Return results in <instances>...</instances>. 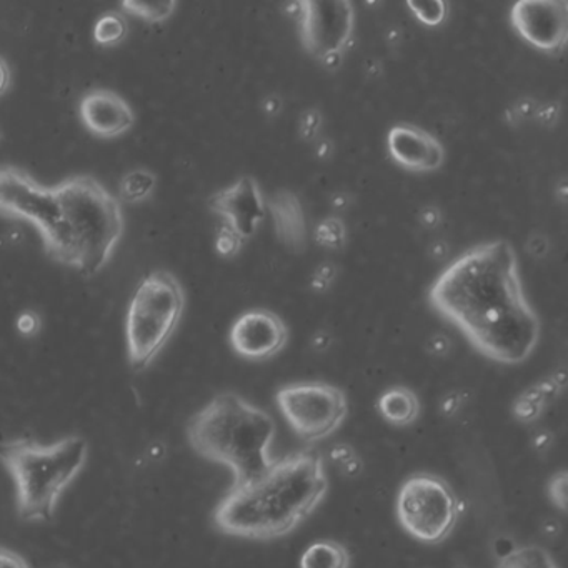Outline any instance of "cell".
<instances>
[{"mask_svg": "<svg viewBox=\"0 0 568 568\" xmlns=\"http://www.w3.org/2000/svg\"><path fill=\"white\" fill-rule=\"evenodd\" d=\"M460 407L462 398L457 392H452V394L445 395L444 400H442L440 404L442 414H444L445 417H452V415L457 414V412L460 410Z\"/></svg>", "mask_w": 568, "mask_h": 568, "instance_id": "obj_38", "label": "cell"}, {"mask_svg": "<svg viewBox=\"0 0 568 568\" xmlns=\"http://www.w3.org/2000/svg\"><path fill=\"white\" fill-rule=\"evenodd\" d=\"M232 351L247 361H267L284 351L288 328L281 315L254 308L239 315L229 332Z\"/></svg>", "mask_w": 568, "mask_h": 568, "instance_id": "obj_12", "label": "cell"}, {"mask_svg": "<svg viewBox=\"0 0 568 568\" xmlns=\"http://www.w3.org/2000/svg\"><path fill=\"white\" fill-rule=\"evenodd\" d=\"M275 400L297 437L308 444L334 434L348 414L347 395L325 382L285 385Z\"/></svg>", "mask_w": 568, "mask_h": 568, "instance_id": "obj_9", "label": "cell"}, {"mask_svg": "<svg viewBox=\"0 0 568 568\" xmlns=\"http://www.w3.org/2000/svg\"><path fill=\"white\" fill-rule=\"evenodd\" d=\"M331 345V337L327 334H317L314 337V347L318 351H325Z\"/></svg>", "mask_w": 568, "mask_h": 568, "instance_id": "obj_45", "label": "cell"}, {"mask_svg": "<svg viewBox=\"0 0 568 568\" xmlns=\"http://www.w3.org/2000/svg\"><path fill=\"white\" fill-rule=\"evenodd\" d=\"M89 457V444L81 435L42 445L32 438L0 440V464L16 484V510L28 524L51 521L59 498L75 480Z\"/></svg>", "mask_w": 568, "mask_h": 568, "instance_id": "obj_5", "label": "cell"}, {"mask_svg": "<svg viewBox=\"0 0 568 568\" xmlns=\"http://www.w3.org/2000/svg\"><path fill=\"white\" fill-rule=\"evenodd\" d=\"M12 74L8 61L0 55V95H4L11 88Z\"/></svg>", "mask_w": 568, "mask_h": 568, "instance_id": "obj_40", "label": "cell"}, {"mask_svg": "<svg viewBox=\"0 0 568 568\" xmlns=\"http://www.w3.org/2000/svg\"><path fill=\"white\" fill-rule=\"evenodd\" d=\"M558 118H560V105L554 104V102L551 104L538 105L537 114H535V119L545 128H551V125L557 124Z\"/></svg>", "mask_w": 568, "mask_h": 568, "instance_id": "obj_33", "label": "cell"}, {"mask_svg": "<svg viewBox=\"0 0 568 568\" xmlns=\"http://www.w3.org/2000/svg\"><path fill=\"white\" fill-rule=\"evenodd\" d=\"M460 511V500L454 488L438 475H412L398 490V521L410 537L422 544H440L448 538Z\"/></svg>", "mask_w": 568, "mask_h": 568, "instance_id": "obj_7", "label": "cell"}, {"mask_svg": "<svg viewBox=\"0 0 568 568\" xmlns=\"http://www.w3.org/2000/svg\"><path fill=\"white\" fill-rule=\"evenodd\" d=\"M315 242L331 251H341L347 242L345 222L337 215L325 217L324 221L318 222L317 229H315Z\"/></svg>", "mask_w": 568, "mask_h": 568, "instance_id": "obj_22", "label": "cell"}, {"mask_svg": "<svg viewBox=\"0 0 568 568\" xmlns=\"http://www.w3.org/2000/svg\"><path fill=\"white\" fill-rule=\"evenodd\" d=\"M261 108L268 118H277L282 112V108H284V102H282L277 94H268L262 99Z\"/></svg>", "mask_w": 568, "mask_h": 568, "instance_id": "obj_36", "label": "cell"}, {"mask_svg": "<svg viewBox=\"0 0 568 568\" xmlns=\"http://www.w3.org/2000/svg\"><path fill=\"white\" fill-rule=\"evenodd\" d=\"M322 124H324V118H322L321 111L315 108L307 109V111L301 115V122H298L301 138L307 142L315 141L318 132H321Z\"/></svg>", "mask_w": 568, "mask_h": 568, "instance_id": "obj_27", "label": "cell"}, {"mask_svg": "<svg viewBox=\"0 0 568 568\" xmlns=\"http://www.w3.org/2000/svg\"><path fill=\"white\" fill-rule=\"evenodd\" d=\"M538 105L540 104H537L534 99H518V101L515 102L511 108H508L507 112H505V115H507L508 124L514 125V128H518V125L527 122L528 119H535V114H537L538 111Z\"/></svg>", "mask_w": 568, "mask_h": 568, "instance_id": "obj_26", "label": "cell"}, {"mask_svg": "<svg viewBox=\"0 0 568 568\" xmlns=\"http://www.w3.org/2000/svg\"><path fill=\"white\" fill-rule=\"evenodd\" d=\"M427 348L432 355L442 357V355L448 354V351H450V341L442 334L432 335L430 341H428Z\"/></svg>", "mask_w": 568, "mask_h": 568, "instance_id": "obj_37", "label": "cell"}, {"mask_svg": "<svg viewBox=\"0 0 568 568\" xmlns=\"http://www.w3.org/2000/svg\"><path fill=\"white\" fill-rule=\"evenodd\" d=\"M544 408L535 405L534 402L527 400L524 395H518L517 400L514 404V415L521 422H534L537 420L538 415L541 414Z\"/></svg>", "mask_w": 568, "mask_h": 568, "instance_id": "obj_31", "label": "cell"}, {"mask_svg": "<svg viewBox=\"0 0 568 568\" xmlns=\"http://www.w3.org/2000/svg\"><path fill=\"white\" fill-rule=\"evenodd\" d=\"M158 178L149 169H134L128 172L121 181V197L128 202H141L152 194Z\"/></svg>", "mask_w": 568, "mask_h": 568, "instance_id": "obj_21", "label": "cell"}, {"mask_svg": "<svg viewBox=\"0 0 568 568\" xmlns=\"http://www.w3.org/2000/svg\"><path fill=\"white\" fill-rule=\"evenodd\" d=\"M184 307V288L172 272L154 271L139 282L125 317L132 372H144L161 354L179 327Z\"/></svg>", "mask_w": 568, "mask_h": 568, "instance_id": "obj_6", "label": "cell"}, {"mask_svg": "<svg viewBox=\"0 0 568 568\" xmlns=\"http://www.w3.org/2000/svg\"><path fill=\"white\" fill-rule=\"evenodd\" d=\"M292 8L302 48L325 69H337L354 42V4L348 0H302Z\"/></svg>", "mask_w": 568, "mask_h": 568, "instance_id": "obj_8", "label": "cell"}, {"mask_svg": "<svg viewBox=\"0 0 568 568\" xmlns=\"http://www.w3.org/2000/svg\"><path fill=\"white\" fill-rule=\"evenodd\" d=\"M497 568H558L545 548L537 545L515 548L498 561Z\"/></svg>", "mask_w": 568, "mask_h": 568, "instance_id": "obj_19", "label": "cell"}, {"mask_svg": "<svg viewBox=\"0 0 568 568\" xmlns=\"http://www.w3.org/2000/svg\"><path fill=\"white\" fill-rule=\"evenodd\" d=\"M244 241L227 225L222 224L215 234V251L221 257L232 258L241 254Z\"/></svg>", "mask_w": 568, "mask_h": 568, "instance_id": "obj_25", "label": "cell"}, {"mask_svg": "<svg viewBox=\"0 0 568 568\" xmlns=\"http://www.w3.org/2000/svg\"><path fill=\"white\" fill-rule=\"evenodd\" d=\"M377 410L388 424L395 427H407L420 415V400L414 390L404 385H397V387L387 388L378 397Z\"/></svg>", "mask_w": 568, "mask_h": 568, "instance_id": "obj_17", "label": "cell"}, {"mask_svg": "<svg viewBox=\"0 0 568 568\" xmlns=\"http://www.w3.org/2000/svg\"><path fill=\"white\" fill-rule=\"evenodd\" d=\"M207 205L244 242L257 234L267 214L264 192L251 175L214 192L207 199Z\"/></svg>", "mask_w": 568, "mask_h": 568, "instance_id": "obj_13", "label": "cell"}, {"mask_svg": "<svg viewBox=\"0 0 568 568\" xmlns=\"http://www.w3.org/2000/svg\"><path fill=\"white\" fill-rule=\"evenodd\" d=\"M420 224L425 229H437L442 224V211L435 205H427L420 211Z\"/></svg>", "mask_w": 568, "mask_h": 568, "instance_id": "obj_35", "label": "cell"}, {"mask_svg": "<svg viewBox=\"0 0 568 568\" xmlns=\"http://www.w3.org/2000/svg\"><path fill=\"white\" fill-rule=\"evenodd\" d=\"M0 214L31 221L41 232L42 242L48 241L58 222L54 192L29 172L0 164Z\"/></svg>", "mask_w": 568, "mask_h": 568, "instance_id": "obj_10", "label": "cell"}, {"mask_svg": "<svg viewBox=\"0 0 568 568\" xmlns=\"http://www.w3.org/2000/svg\"><path fill=\"white\" fill-rule=\"evenodd\" d=\"M527 251L530 252L531 257L544 258L550 251L548 239L541 234H534L527 242Z\"/></svg>", "mask_w": 568, "mask_h": 568, "instance_id": "obj_34", "label": "cell"}, {"mask_svg": "<svg viewBox=\"0 0 568 568\" xmlns=\"http://www.w3.org/2000/svg\"><path fill=\"white\" fill-rule=\"evenodd\" d=\"M387 151L395 164L417 174L438 171L445 162L442 142L412 124L395 125L388 131Z\"/></svg>", "mask_w": 568, "mask_h": 568, "instance_id": "obj_14", "label": "cell"}, {"mask_svg": "<svg viewBox=\"0 0 568 568\" xmlns=\"http://www.w3.org/2000/svg\"><path fill=\"white\" fill-rule=\"evenodd\" d=\"M55 568H64V567H55Z\"/></svg>", "mask_w": 568, "mask_h": 568, "instance_id": "obj_46", "label": "cell"}, {"mask_svg": "<svg viewBox=\"0 0 568 568\" xmlns=\"http://www.w3.org/2000/svg\"><path fill=\"white\" fill-rule=\"evenodd\" d=\"M0 568H31V565L18 551L0 545Z\"/></svg>", "mask_w": 568, "mask_h": 568, "instance_id": "obj_32", "label": "cell"}, {"mask_svg": "<svg viewBox=\"0 0 568 568\" xmlns=\"http://www.w3.org/2000/svg\"><path fill=\"white\" fill-rule=\"evenodd\" d=\"M548 497L555 507L560 508L561 511L567 510L568 477L565 471H560L551 478L550 485H548Z\"/></svg>", "mask_w": 568, "mask_h": 568, "instance_id": "obj_29", "label": "cell"}, {"mask_svg": "<svg viewBox=\"0 0 568 568\" xmlns=\"http://www.w3.org/2000/svg\"><path fill=\"white\" fill-rule=\"evenodd\" d=\"M274 418L234 392L215 395L187 425L192 450L207 460L225 465L234 484L252 480L272 464Z\"/></svg>", "mask_w": 568, "mask_h": 568, "instance_id": "obj_4", "label": "cell"}, {"mask_svg": "<svg viewBox=\"0 0 568 568\" xmlns=\"http://www.w3.org/2000/svg\"><path fill=\"white\" fill-rule=\"evenodd\" d=\"M129 22L125 14L119 11L104 12L95 21L94 39L101 45H115L128 38Z\"/></svg>", "mask_w": 568, "mask_h": 568, "instance_id": "obj_20", "label": "cell"}, {"mask_svg": "<svg viewBox=\"0 0 568 568\" xmlns=\"http://www.w3.org/2000/svg\"><path fill=\"white\" fill-rule=\"evenodd\" d=\"M265 207L271 214L278 242L295 254L304 252L307 247V222L301 199L294 192L281 189L265 199Z\"/></svg>", "mask_w": 568, "mask_h": 568, "instance_id": "obj_16", "label": "cell"}, {"mask_svg": "<svg viewBox=\"0 0 568 568\" xmlns=\"http://www.w3.org/2000/svg\"><path fill=\"white\" fill-rule=\"evenodd\" d=\"M427 297L437 314L498 364H521L540 341V318L525 295L517 252L504 239L455 257L432 282Z\"/></svg>", "mask_w": 568, "mask_h": 568, "instance_id": "obj_1", "label": "cell"}, {"mask_svg": "<svg viewBox=\"0 0 568 568\" xmlns=\"http://www.w3.org/2000/svg\"><path fill=\"white\" fill-rule=\"evenodd\" d=\"M79 112L85 128L99 138H118L132 129L135 122L129 102L109 89L88 92L82 98Z\"/></svg>", "mask_w": 568, "mask_h": 568, "instance_id": "obj_15", "label": "cell"}, {"mask_svg": "<svg viewBox=\"0 0 568 568\" xmlns=\"http://www.w3.org/2000/svg\"><path fill=\"white\" fill-rule=\"evenodd\" d=\"M335 277H337V267L332 262H324L315 268L314 275H312V291L324 294L334 284Z\"/></svg>", "mask_w": 568, "mask_h": 568, "instance_id": "obj_28", "label": "cell"}, {"mask_svg": "<svg viewBox=\"0 0 568 568\" xmlns=\"http://www.w3.org/2000/svg\"><path fill=\"white\" fill-rule=\"evenodd\" d=\"M351 554L335 540H318L308 545L301 557V568H348Z\"/></svg>", "mask_w": 568, "mask_h": 568, "instance_id": "obj_18", "label": "cell"}, {"mask_svg": "<svg viewBox=\"0 0 568 568\" xmlns=\"http://www.w3.org/2000/svg\"><path fill=\"white\" fill-rule=\"evenodd\" d=\"M430 254L437 258L445 257L448 254V245L444 241L434 242L430 247Z\"/></svg>", "mask_w": 568, "mask_h": 568, "instance_id": "obj_44", "label": "cell"}, {"mask_svg": "<svg viewBox=\"0 0 568 568\" xmlns=\"http://www.w3.org/2000/svg\"><path fill=\"white\" fill-rule=\"evenodd\" d=\"M16 327H18L19 334L24 335V337H34L42 327L41 315L32 308H26L24 312L19 314Z\"/></svg>", "mask_w": 568, "mask_h": 568, "instance_id": "obj_30", "label": "cell"}, {"mask_svg": "<svg viewBox=\"0 0 568 568\" xmlns=\"http://www.w3.org/2000/svg\"><path fill=\"white\" fill-rule=\"evenodd\" d=\"M352 197L345 192H337V194L332 195V207L334 211L344 212L345 209L351 207Z\"/></svg>", "mask_w": 568, "mask_h": 568, "instance_id": "obj_41", "label": "cell"}, {"mask_svg": "<svg viewBox=\"0 0 568 568\" xmlns=\"http://www.w3.org/2000/svg\"><path fill=\"white\" fill-rule=\"evenodd\" d=\"M354 448L348 447V445H335L334 448H332L331 457L332 460L335 462V464L344 465L345 462L351 460V458L355 457Z\"/></svg>", "mask_w": 568, "mask_h": 568, "instance_id": "obj_39", "label": "cell"}, {"mask_svg": "<svg viewBox=\"0 0 568 568\" xmlns=\"http://www.w3.org/2000/svg\"><path fill=\"white\" fill-rule=\"evenodd\" d=\"M341 470L344 471L347 477H357V475L362 471V462L358 460L357 455H355L354 458H351V460L345 462L344 465H341Z\"/></svg>", "mask_w": 568, "mask_h": 568, "instance_id": "obj_42", "label": "cell"}, {"mask_svg": "<svg viewBox=\"0 0 568 568\" xmlns=\"http://www.w3.org/2000/svg\"><path fill=\"white\" fill-rule=\"evenodd\" d=\"M332 152H334V148H332V142L328 141V139H324V141L318 142L317 148H315V155H317L321 161H327V159H331Z\"/></svg>", "mask_w": 568, "mask_h": 568, "instance_id": "obj_43", "label": "cell"}, {"mask_svg": "<svg viewBox=\"0 0 568 568\" xmlns=\"http://www.w3.org/2000/svg\"><path fill=\"white\" fill-rule=\"evenodd\" d=\"M328 491L324 458L301 450L272 460L262 474L232 485L214 510L219 531L251 540H274L298 527Z\"/></svg>", "mask_w": 568, "mask_h": 568, "instance_id": "obj_2", "label": "cell"}, {"mask_svg": "<svg viewBox=\"0 0 568 568\" xmlns=\"http://www.w3.org/2000/svg\"><path fill=\"white\" fill-rule=\"evenodd\" d=\"M58 222L44 241L52 261L78 268L84 277L98 274L124 234L121 201L92 175H72L52 185Z\"/></svg>", "mask_w": 568, "mask_h": 568, "instance_id": "obj_3", "label": "cell"}, {"mask_svg": "<svg viewBox=\"0 0 568 568\" xmlns=\"http://www.w3.org/2000/svg\"><path fill=\"white\" fill-rule=\"evenodd\" d=\"M511 28L531 48L560 54L568 39L567 0H520L510 9Z\"/></svg>", "mask_w": 568, "mask_h": 568, "instance_id": "obj_11", "label": "cell"}, {"mask_svg": "<svg viewBox=\"0 0 568 568\" xmlns=\"http://www.w3.org/2000/svg\"><path fill=\"white\" fill-rule=\"evenodd\" d=\"M414 18L427 28H438L448 16V6L444 0H427V2H407Z\"/></svg>", "mask_w": 568, "mask_h": 568, "instance_id": "obj_24", "label": "cell"}, {"mask_svg": "<svg viewBox=\"0 0 568 568\" xmlns=\"http://www.w3.org/2000/svg\"><path fill=\"white\" fill-rule=\"evenodd\" d=\"M122 9L129 14L139 16L149 22H162L171 18L178 9L175 0L169 2H139V0H125L122 2Z\"/></svg>", "mask_w": 568, "mask_h": 568, "instance_id": "obj_23", "label": "cell"}]
</instances>
